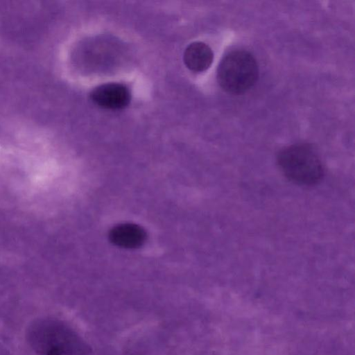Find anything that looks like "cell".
Returning a JSON list of instances; mask_svg holds the SVG:
<instances>
[{
    "mask_svg": "<svg viewBox=\"0 0 355 355\" xmlns=\"http://www.w3.org/2000/svg\"><path fill=\"white\" fill-rule=\"evenodd\" d=\"M90 98L95 104L103 108L119 110L129 104L130 92L123 84L110 83L94 88L90 93Z\"/></svg>",
    "mask_w": 355,
    "mask_h": 355,
    "instance_id": "obj_4",
    "label": "cell"
},
{
    "mask_svg": "<svg viewBox=\"0 0 355 355\" xmlns=\"http://www.w3.org/2000/svg\"><path fill=\"white\" fill-rule=\"evenodd\" d=\"M259 78V67L248 51L236 50L221 60L217 70L220 87L231 94H241L251 89Z\"/></svg>",
    "mask_w": 355,
    "mask_h": 355,
    "instance_id": "obj_3",
    "label": "cell"
},
{
    "mask_svg": "<svg viewBox=\"0 0 355 355\" xmlns=\"http://www.w3.org/2000/svg\"><path fill=\"white\" fill-rule=\"evenodd\" d=\"M277 166L290 181L311 186L319 182L324 168L315 149L307 144H297L282 149L277 156Z\"/></svg>",
    "mask_w": 355,
    "mask_h": 355,
    "instance_id": "obj_2",
    "label": "cell"
},
{
    "mask_svg": "<svg viewBox=\"0 0 355 355\" xmlns=\"http://www.w3.org/2000/svg\"><path fill=\"white\" fill-rule=\"evenodd\" d=\"M145 231L139 225L130 223L120 224L110 232V241L123 248H135L141 246L146 239Z\"/></svg>",
    "mask_w": 355,
    "mask_h": 355,
    "instance_id": "obj_5",
    "label": "cell"
},
{
    "mask_svg": "<svg viewBox=\"0 0 355 355\" xmlns=\"http://www.w3.org/2000/svg\"><path fill=\"white\" fill-rule=\"evenodd\" d=\"M184 62L188 69L193 72H202L211 64L214 53L211 48L204 42H194L185 49Z\"/></svg>",
    "mask_w": 355,
    "mask_h": 355,
    "instance_id": "obj_6",
    "label": "cell"
},
{
    "mask_svg": "<svg viewBox=\"0 0 355 355\" xmlns=\"http://www.w3.org/2000/svg\"><path fill=\"white\" fill-rule=\"evenodd\" d=\"M28 343L37 355H90L89 345L71 327L59 320H35L26 332Z\"/></svg>",
    "mask_w": 355,
    "mask_h": 355,
    "instance_id": "obj_1",
    "label": "cell"
}]
</instances>
